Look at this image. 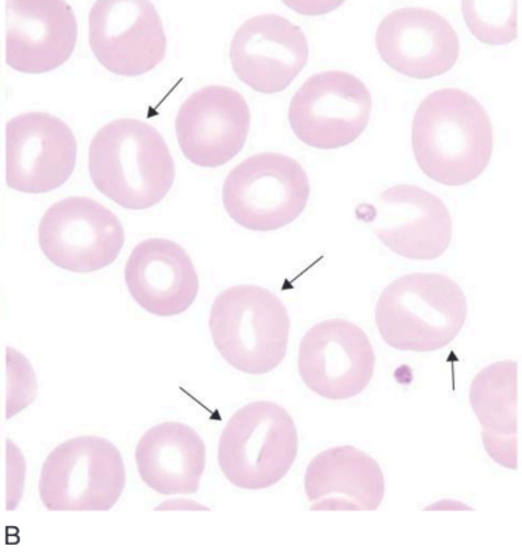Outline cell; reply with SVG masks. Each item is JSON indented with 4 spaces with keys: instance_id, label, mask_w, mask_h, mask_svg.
Masks as SVG:
<instances>
[{
    "instance_id": "19",
    "label": "cell",
    "mask_w": 522,
    "mask_h": 560,
    "mask_svg": "<svg viewBox=\"0 0 522 560\" xmlns=\"http://www.w3.org/2000/svg\"><path fill=\"white\" fill-rule=\"evenodd\" d=\"M304 491L312 511H376L386 494V480L367 452L334 446L310 460Z\"/></svg>"
},
{
    "instance_id": "1",
    "label": "cell",
    "mask_w": 522,
    "mask_h": 560,
    "mask_svg": "<svg viewBox=\"0 0 522 560\" xmlns=\"http://www.w3.org/2000/svg\"><path fill=\"white\" fill-rule=\"evenodd\" d=\"M414 155L428 178L462 186L479 178L495 150V131L479 101L462 90L430 93L414 115Z\"/></svg>"
},
{
    "instance_id": "13",
    "label": "cell",
    "mask_w": 522,
    "mask_h": 560,
    "mask_svg": "<svg viewBox=\"0 0 522 560\" xmlns=\"http://www.w3.org/2000/svg\"><path fill=\"white\" fill-rule=\"evenodd\" d=\"M78 142L71 127L44 112L23 113L7 125V184L20 194L61 188L77 166Z\"/></svg>"
},
{
    "instance_id": "18",
    "label": "cell",
    "mask_w": 522,
    "mask_h": 560,
    "mask_svg": "<svg viewBox=\"0 0 522 560\" xmlns=\"http://www.w3.org/2000/svg\"><path fill=\"white\" fill-rule=\"evenodd\" d=\"M125 279L131 298L150 314L175 317L195 303L199 275L182 245L166 238H148L132 249Z\"/></svg>"
},
{
    "instance_id": "16",
    "label": "cell",
    "mask_w": 522,
    "mask_h": 560,
    "mask_svg": "<svg viewBox=\"0 0 522 560\" xmlns=\"http://www.w3.org/2000/svg\"><path fill=\"white\" fill-rule=\"evenodd\" d=\"M379 56L413 80H432L451 71L461 54L460 37L440 14L422 8L388 13L376 32Z\"/></svg>"
},
{
    "instance_id": "2",
    "label": "cell",
    "mask_w": 522,
    "mask_h": 560,
    "mask_svg": "<svg viewBox=\"0 0 522 560\" xmlns=\"http://www.w3.org/2000/svg\"><path fill=\"white\" fill-rule=\"evenodd\" d=\"M89 174L97 190L116 205L146 210L170 194L175 162L154 126L123 117L107 122L93 137Z\"/></svg>"
},
{
    "instance_id": "15",
    "label": "cell",
    "mask_w": 522,
    "mask_h": 560,
    "mask_svg": "<svg viewBox=\"0 0 522 560\" xmlns=\"http://www.w3.org/2000/svg\"><path fill=\"white\" fill-rule=\"evenodd\" d=\"M303 28L275 13L241 24L230 46L231 67L251 90L272 95L288 90L309 61Z\"/></svg>"
},
{
    "instance_id": "3",
    "label": "cell",
    "mask_w": 522,
    "mask_h": 560,
    "mask_svg": "<svg viewBox=\"0 0 522 560\" xmlns=\"http://www.w3.org/2000/svg\"><path fill=\"white\" fill-rule=\"evenodd\" d=\"M467 318L460 284L442 273L403 275L384 288L374 322L383 341L403 352H436L455 340Z\"/></svg>"
},
{
    "instance_id": "21",
    "label": "cell",
    "mask_w": 522,
    "mask_h": 560,
    "mask_svg": "<svg viewBox=\"0 0 522 560\" xmlns=\"http://www.w3.org/2000/svg\"><path fill=\"white\" fill-rule=\"evenodd\" d=\"M517 381L519 363L500 361L486 366L471 385L469 399L482 425L483 445L502 468L517 470Z\"/></svg>"
},
{
    "instance_id": "22",
    "label": "cell",
    "mask_w": 522,
    "mask_h": 560,
    "mask_svg": "<svg viewBox=\"0 0 522 560\" xmlns=\"http://www.w3.org/2000/svg\"><path fill=\"white\" fill-rule=\"evenodd\" d=\"M463 18L473 36L490 46H504L517 38V2L472 0L462 3Z\"/></svg>"
},
{
    "instance_id": "5",
    "label": "cell",
    "mask_w": 522,
    "mask_h": 560,
    "mask_svg": "<svg viewBox=\"0 0 522 560\" xmlns=\"http://www.w3.org/2000/svg\"><path fill=\"white\" fill-rule=\"evenodd\" d=\"M299 434L293 417L274 401L241 407L219 442V466L227 480L245 490L272 488L293 468Z\"/></svg>"
},
{
    "instance_id": "12",
    "label": "cell",
    "mask_w": 522,
    "mask_h": 560,
    "mask_svg": "<svg viewBox=\"0 0 522 560\" xmlns=\"http://www.w3.org/2000/svg\"><path fill=\"white\" fill-rule=\"evenodd\" d=\"M361 218L371 225L384 247L403 258L433 260L451 247L452 218L445 203L416 185H394L372 205H363Z\"/></svg>"
},
{
    "instance_id": "10",
    "label": "cell",
    "mask_w": 522,
    "mask_h": 560,
    "mask_svg": "<svg viewBox=\"0 0 522 560\" xmlns=\"http://www.w3.org/2000/svg\"><path fill=\"white\" fill-rule=\"evenodd\" d=\"M89 44L96 60L116 75L136 78L166 56V34L150 0H98L89 12Z\"/></svg>"
},
{
    "instance_id": "6",
    "label": "cell",
    "mask_w": 522,
    "mask_h": 560,
    "mask_svg": "<svg viewBox=\"0 0 522 560\" xmlns=\"http://www.w3.org/2000/svg\"><path fill=\"white\" fill-rule=\"evenodd\" d=\"M125 488L120 451L101 436L85 435L62 442L47 456L38 493L49 511H108Z\"/></svg>"
},
{
    "instance_id": "4",
    "label": "cell",
    "mask_w": 522,
    "mask_h": 560,
    "mask_svg": "<svg viewBox=\"0 0 522 560\" xmlns=\"http://www.w3.org/2000/svg\"><path fill=\"white\" fill-rule=\"evenodd\" d=\"M209 327L220 355L246 375L275 371L288 352V308L274 292L256 284L221 292L211 306Z\"/></svg>"
},
{
    "instance_id": "20",
    "label": "cell",
    "mask_w": 522,
    "mask_h": 560,
    "mask_svg": "<svg viewBox=\"0 0 522 560\" xmlns=\"http://www.w3.org/2000/svg\"><path fill=\"white\" fill-rule=\"evenodd\" d=\"M136 464L142 481L156 493L195 494L206 469V445L184 422H162L138 442Z\"/></svg>"
},
{
    "instance_id": "14",
    "label": "cell",
    "mask_w": 522,
    "mask_h": 560,
    "mask_svg": "<svg viewBox=\"0 0 522 560\" xmlns=\"http://www.w3.org/2000/svg\"><path fill=\"white\" fill-rule=\"evenodd\" d=\"M175 129L181 150L192 164L219 168L244 149L251 129L250 106L229 86H205L182 103Z\"/></svg>"
},
{
    "instance_id": "17",
    "label": "cell",
    "mask_w": 522,
    "mask_h": 560,
    "mask_svg": "<svg viewBox=\"0 0 522 560\" xmlns=\"http://www.w3.org/2000/svg\"><path fill=\"white\" fill-rule=\"evenodd\" d=\"M78 43V22L63 0L7 3V62L14 71L46 73L62 67Z\"/></svg>"
},
{
    "instance_id": "9",
    "label": "cell",
    "mask_w": 522,
    "mask_h": 560,
    "mask_svg": "<svg viewBox=\"0 0 522 560\" xmlns=\"http://www.w3.org/2000/svg\"><path fill=\"white\" fill-rule=\"evenodd\" d=\"M38 244L56 267L92 273L118 258L125 245V229L106 206L86 196H69L44 213Z\"/></svg>"
},
{
    "instance_id": "8",
    "label": "cell",
    "mask_w": 522,
    "mask_h": 560,
    "mask_svg": "<svg viewBox=\"0 0 522 560\" xmlns=\"http://www.w3.org/2000/svg\"><path fill=\"white\" fill-rule=\"evenodd\" d=\"M368 86L345 71L315 73L294 93L290 127L300 141L317 150L352 144L367 130L372 115Z\"/></svg>"
},
{
    "instance_id": "7",
    "label": "cell",
    "mask_w": 522,
    "mask_h": 560,
    "mask_svg": "<svg viewBox=\"0 0 522 560\" xmlns=\"http://www.w3.org/2000/svg\"><path fill=\"white\" fill-rule=\"evenodd\" d=\"M310 190L309 176L298 161L279 152H260L227 175L223 205L241 228L275 231L302 215Z\"/></svg>"
},
{
    "instance_id": "11",
    "label": "cell",
    "mask_w": 522,
    "mask_h": 560,
    "mask_svg": "<svg viewBox=\"0 0 522 560\" xmlns=\"http://www.w3.org/2000/svg\"><path fill=\"white\" fill-rule=\"evenodd\" d=\"M299 375L324 399H353L371 385L376 355L361 327L344 318L315 324L299 347Z\"/></svg>"
},
{
    "instance_id": "24",
    "label": "cell",
    "mask_w": 522,
    "mask_h": 560,
    "mask_svg": "<svg viewBox=\"0 0 522 560\" xmlns=\"http://www.w3.org/2000/svg\"><path fill=\"white\" fill-rule=\"evenodd\" d=\"M7 510L13 511L23 499L26 460L22 451L10 440H7Z\"/></svg>"
},
{
    "instance_id": "23",
    "label": "cell",
    "mask_w": 522,
    "mask_h": 560,
    "mask_svg": "<svg viewBox=\"0 0 522 560\" xmlns=\"http://www.w3.org/2000/svg\"><path fill=\"white\" fill-rule=\"evenodd\" d=\"M7 420L26 410L38 393L36 372L22 352L7 348Z\"/></svg>"
}]
</instances>
